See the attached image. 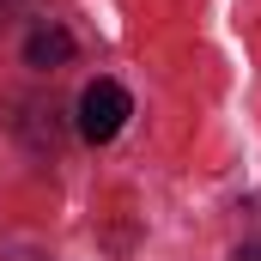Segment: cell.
<instances>
[{"mask_svg": "<svg viewBox=\"0 0 261 261\" xmlns=\"http://www.w3.org/2000/svg\"><path fill=\"white\" fill-rule=\"evenodd\" d=\"M128 116H134V97L122 91V85H116V79H91V85L79 91V134H85L91 146L116 140Z\"/></svg>", "mask_w": 261, "mask_h": 261, "instance_id": "obj_1", "label": "cell"}, {"mask_svg": "<svg viewBox=\"0 0 261 261\" xmlns=\"http://www.w3.org/2000/svg\"><path fill=\"white\" fill-rule=\"evenodd\" d=\"M24 61H31V67H61V61H73V37H67L61 24H37V31L24 37Z\"/></svg>", "mask_w": 261, "mask_h": 261, "instance_id": "obj_2", "label": "cell"}, {"mask_svg": "<svg viewBox=\"0 0 261 261\" xmlns=\"http://www.w3.org/2000/svg\"><path fill=\"white\" fill-rule=\"evenodd\" d=\"M231 261H261V243H243V249H237Z\"/></svg>", "mask_w": 261, "mask_h": 261, "instance_id": "obj_3", "label": "cell"}]
</instances>
